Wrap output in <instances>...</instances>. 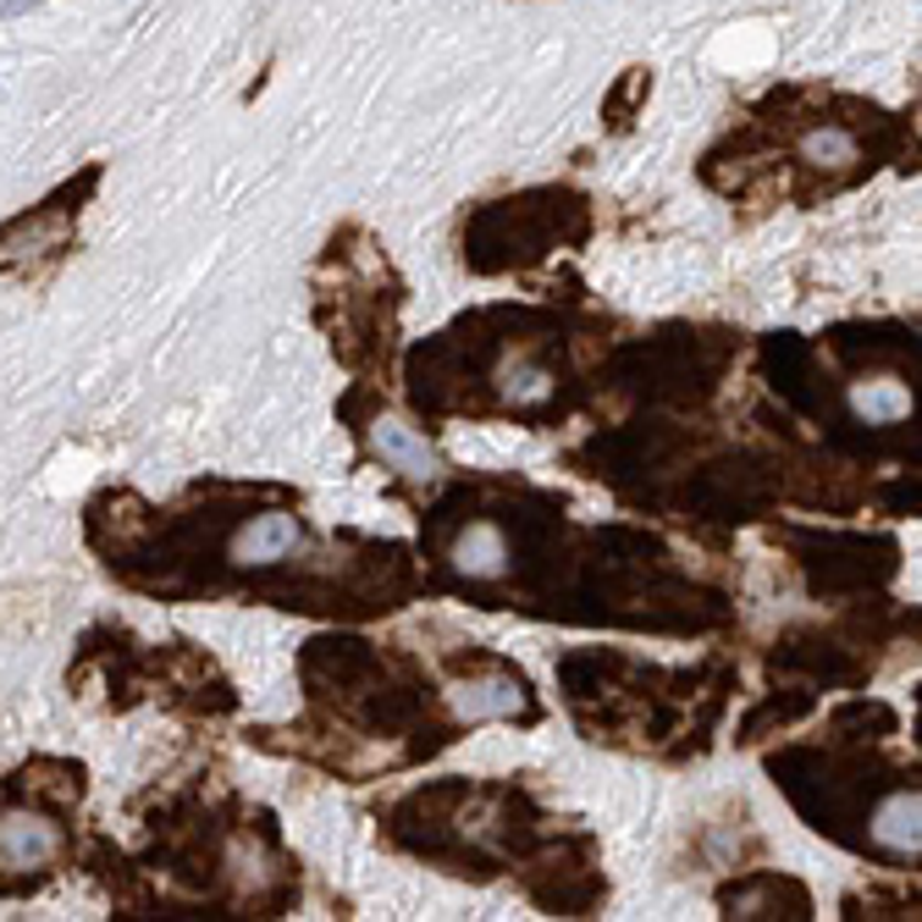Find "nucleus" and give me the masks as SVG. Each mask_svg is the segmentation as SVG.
Returning <instances> with one entry per match:
<instances>
[{
  "label": "nucleus",
  "instance_id": "nucleus-4",
  "mask_svg": "<svg viewBox=\"0 0 922 922\" xmlns=\"http://www.w3.org/2000/svg\"><path fill=\"white\" fill-rule=\"evenodd\" d=\"M453 707L465 724H481V718H514V713H531V691L520 674H481V680H465L453 691Z\"/></svg>",
  "mask_w": 922,
  "mask_h": 922
},
{
  "label": "nucleus",
  "instance_id": "nucleus-8",
  "mask_svg": "<svg viewBox=\"0 0 922 922\" xmlns=\"http://www.w3.org/2000/svg\"><path fill=\"white\" fill-rule=\"evenodd\" d=\"M647 89H652V78H647V67H630V73L619 78V89L608 95V106H603V117H608L614 128H630V111H636V100H647Z\"/></svg>",
  "mask_w": 922,
  "mask_h": 922
},
{
  "label": "nucleus",
  "instance_id": "nucleus-7",
  "mask_svg": "<svg viewBox=\"0 0 922 922\" xmlns=\"http://www.w3.org/2000/svg\"><path fill=\"white\" fill-rule=\"evenodd\" d=\"M872 839L894 856H916V790H894L878 812H872Z\"/></svg>",
  "mask_w": 922,
  "mask_h": 922
},
{
  "label": "nucleus",
  "instance_id": "nucleus-1",
  "mask_svg": "<svg viewBox=\"0 0 922 922\" xmlns=\"http://www.w3.org/2000/svg\"><path fill=\"white\" fill-rule=\"evenodd\" d=\"M304 542V531H299V520L288 514V509H265V514H254L238 536H232V564L238 570H271V564H282V558H293V547Z\"/></svg>",
  "mask_w": 922,
  "mask_h": 922
},
{
  "label": "nucleus",
  "instance_id": "nucleus-3",
  "mask_svg": "<svg viewBox=\"0 0 922 922\" xmlns=\"http://www.w3.org/2000/svg\"><path fill=\"white\" fill-rule=\"evenodd\" d=\"M447 558H453L458 575H470V581H498V575H509V558H514L509 553V531L498 520H470V525H458Z\"/></svg>",
  "mask_w": 922,
  "mask_h": 922
},
{
  "label": "nucleus",
  "instance_id": "nucleus-2",
  "mask_svg": "<svg viewBox=\"0 0 922 922\" xmlns=\"http://www.w3.org/2000/svg\"><path fill=\"white\" fill-rule=\"evenodd\" d=\"M795 161L812 166V172H828V177H856L867 155H861L856 128H845V122H812V128L795 133Z\"/></svg>",
  "mask_w": 922,
  "mask_h": 922
},
{
  "label": "nucleus",
  "instance_id": "nucleus-5",
  "mask_svg": "<svg viewBox=\"0 0 922 922\" xmlns=\"http://www.w3.org/2000/svg\"><path fill=\"white\" fill-rule=\"evenodd\" d=\"M56 850H62V834L45 817H0V867L7 872L51 867Z\"/></svg>",
  "mask_w": 922,
  "mask_h": 922
},
{
  "label": "nucleus",
  "instance_id": "nucleus-6",
  "mask_svg": "<svg viewBox=\"0 0 922 922\" xmlns=\"http://www.w3.org/2000/svg\"><path fill=\"white\" fill-rule=\"evenodd\" d=\"M370 436H376V453L387 458L392 470H403V476H414V481H431L436 476V453H431V442L425 436H414L409 425H398V420H376L370 425Z\"/></svg>",
  "mask_w": 922,
  "mask_h": 922
}]
</instances>
